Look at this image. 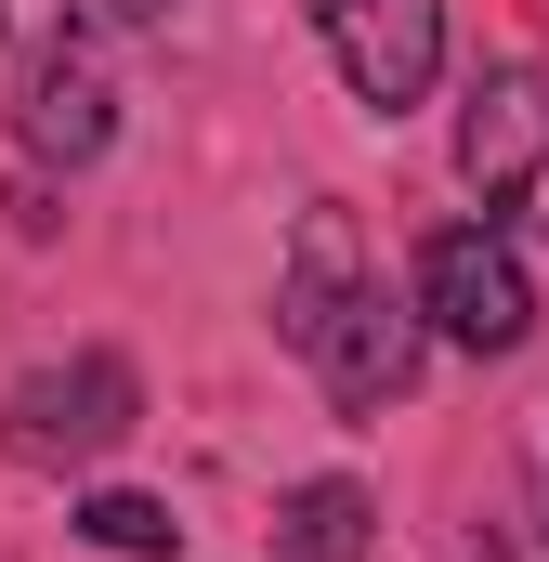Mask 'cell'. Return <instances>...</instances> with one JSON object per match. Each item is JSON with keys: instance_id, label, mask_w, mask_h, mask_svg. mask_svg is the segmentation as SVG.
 Returning <instances> with one entry per match:
<instances>
[{"instance_id": "cell-1", "label": "cell", "mask_w": 549, "mask_h": 562, "mask_svg": "<svg viewBox=\"0 0 549 562\" xmlns=\"http://www.w3.org/2000/svg\"><path fill=\"white\" fill-rule=\"evenodd\" d=\"M274 340H288V353L327 380V406H354V419H380V406L418 393V314L393 301V276L367 262L354 210H301L288 276H274Z\"/></svg>"}, {"instance_id": "cell-2", "label": "cell", "mask_w": 549, "mask_h": 562, "mask_svg": "<svg viewBox=\"0 0 549 562\" xmlns=\"http://www.w3.org/2000/svg\"><path fill=\"white\" fill-rule=\"evenodd\" d=\"M458 170L484 196V223L549 236V66H484L458 105Z\"/></svg>"}, {"instance_id": "cell-10", "label": "cell", "mask_w": 549, "mask_h": 562, "mask_svg": "<svg viewBox=\"0 0 549 562\" xmlns=\"http://www.w3.org/2000/svg\"><path fill=\"white\" fill-rule=\"evenodd\" d=\"M79 537H92V550H132V562H170V550H183V524H170L157 497H79Z\"/></svg>"}, {"instance_id": "cell-9", "label": "cell", "mask_w": 549, "mask_h": 562, "mask_svg": "<svg viewBox=\"0 0 549 562\" xmlns=\"http://www.w3.org/2000/svg\"><path fill=\"white\" fill-rule=\"evenodd\" d=\"M458 562H549V510L497 484V497H484V510L458 524Z\"/></svg>"}, {"instance_id": "cell-3", "label": "cell", "mask_w": 549, "mask_h": 562, "mask_svg": "<svg viewBox=\"0 0 549 562\" xmlns=\"http://www.w3.org/2000/svg\"><path fill=\"white\" fill-rule=\"evenodd\" d=\"M132 419H144L132 353H66V367H40V380L0 393V445L40 458V471H92L105 445H132Z\"/></svg>"}, {"instance_id": "cell-5", "label": "cell", "mask_w": 549, "mask_h": 562, "mask_svg": "<svg viewBox=\"0 0 549 562\" xmlns=\"http://www.w3.org/2000/svg\"><path fill=\"white\" fill-rule=\"evenodd\" d=\"M314 26H327L354 105H380V119H406L445 66V0H314Z\"/></svg>"}, {"instance_id": "cell-7", "label": "cell", "mask_w": 549, "mask_h": 562, "mask_svg": "<svg viewBox=\"0 0 549 562\" xmlns=\"http://www.w3.org/2000/svg\"><path fill=\"white\" fill-rule=\"evenodd\" d=\"M274 562H380V510H367V484H301L288 510H274Z\"/></svg>"}, {"instance_id": "cell-4", "label": "cell", "mask_w": 549, "mask_h": 562, "mask_svg": "<svg viewBox=\"0 0 549 562\" xmlns=\"http://www.w3.org/2000/svg\"><path fill=\"white\" fill-rule=\"evenodd\" d=\"M418 314H432L458 353H511V340L537 327V288H524V262H511V236L445 223V236L418 249Z\"/></svg>"}, {"instance_id": "cell-8", "label": "cell", "mask_w": 549, "mask_h": 562, "mask_svg": "<svg viewBox=\"0 0 549 562\" xmlns=\"http://www.w3.org/2000/svg\"><path fill=\"white\" fill-rule=\"evenodd\" d=\"M170 0H0V40H119V26H157Z\"/></svg>"}, {"instance_id": "cell-6", "label": "cell", "mask_w": 549, "mask_h": 562, "mask_svg": "<svg viewBox=\"0 0 549 562\" xmlns=\"http://www.w3.org/2000/svg\"><path fill=\"white\" fill-rule=\"evenodd\" d=\"M13 144H26V157H66V170H92V157L119 144V92H105V66H92L79 40H40V53H26V79H13Z\"/></svg>"}]
</instances>
